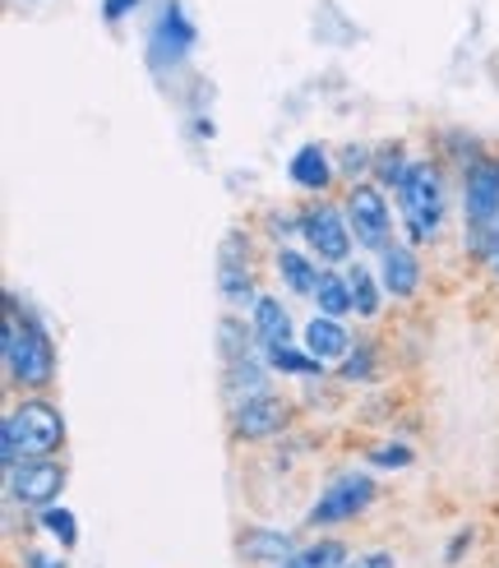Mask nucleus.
<instances>
[{
  "label": "nucleus",
  "mask_w": 499,
  "mask_h": 568,
  "mask_svg": "<svg viewBox=\"0 0 499 568\" xmlns=\"http://www.w3.org/2000/svg\"><path fill=\"white\" fill-rule=\"evenodd\" d=\"M370 458H375L379 467H407V463H411V453H407L403 444H384V448L370 453Z\"/></svg>",
  "instance_id": "nucleus-23"
},
{
  "label": "nucleus",
  "mask_w": 499,
  "mask_h": 568,
  "mask_svg": "<svg viewBox=\"0 0 499 568\" xmlns=\"http://www.w3.org/2000/svg\"><path fill=\"white\" fill-rule=\"evenodd\" d=\"M241 555H245V564H255V568H283L296 550H292V536H287V531L249 527V531L241 536Z\"/></svg>",
  "instance_id": "nucleus-10"
},
{
  "label": "nucleus",
  "mask_w": 499,
  "mask_h": 568,
  "mask_svg": "<svg viewBox=\"0 0 499 568\" xmlns=\"http://www.w3.org/2000/svg\"><path fill=\"white\" fill-rule=\"evenodd\" d=\"M495 268H499V241H495Z\"/></svg>",
  "instance_id": "nucleus-27"
},
{
  "label": "nucleus",
  "mask_w": 499,
  "mask_h": 568,
  "mask_svg": "<svg viewBox=\"0 0 499 568\" xmlns=\"http://www.w3.org/2000/svg\"><path fill=\"white\" fill-rule=\"evenodd\" d=\"M283 568H347V546H343V541L305 546V550H296Z\"/></svg>",
  "instance_id": "nucleus-17"
},
{
  "label": "nucleus",
  "mask_w": 499,
  "mask_h": 568,
  "mask_svg": "<svg viewBox=\"0 0 499 568\" xmlns=\"http://www.w3.org/2000/svg\"><path fill=\"white\" fill-rule=\"evenodd\" d=\"M370 499H375V480L370 476H356V471H347V476H338L333 486L319 495V504L310 508V527H333V523H347V518H356L360 508H370Z\"/></svg>",
  "instance_id": "nucleus-5"
},
{
  "label": "nucleus",
  "mask_w": 499,
  "mask_h": 568,
  "mask_svg": "<svg viewBox=\"0 0 499 568\" xmlns=\"http://www.w3.org/2000/svg\"><path fill=\"white\" fill-rule=\"evenodd\" d=\"M42 527H47V536H55L61 546H74V541H79V523H74L70 508H61V504L42 508Z\"/></svg>",
  "instance_id": "nucleus-20"
},
{
  "label": "nucleus",
  "mask_w": 499,
  "mask_h": 568,
  "mask_svg": "<svg viewBox=\"0 0 499 568\" xmlns=\"http://www.w3.org/2000/svg\"><path fill=\"white\" fill-rule=\"evenodd\" d=\"M379 264H384V292H388V296H411L416 287H421V264H416L411 250L388 245V250L379 254Z\"/></svg>",
  "instance_id": "nucleus-11"
},
{
  "label": "nucleus",
  "mask_w": 499,
  "mask_h": 568,
  "mask_svg": "<svg viewBox=\"0 0 499 568\" xmlns=\"http://www.w3.org/2000/svg\"><path fill=\"white\" fill-rule=\"evenodd\" d=\"M347 347H352V337H347L343 320H324V315H315L310 324H305V352H310L315 361H338Z\"/></svg>",
  "instance_id": "nucleus-12"
},
{
  "label": "nucleus",
  "mask_w": 499,
  "mask_h": 568,
  "mask_svg": "<svg viewBox=\"0 0 499 568\" xmlns=\"http://www.w3.org/2000/svg\"><path fill=\"white\" fill-rule=\"evenodd\" d=\"M277 273H283L287 287L301 292V296H315V292H319V277H324V273H315V264L305 260V254H296V250H277Z\"/></svg>",
  "instance_id": "nucleus-15"
},
{
  "label": "nucleus",
  "mask_w": 499,
  "mask_h": 568,
  "mask_svg": "<svg viewBox=\"0 0 499 568\" xmlns=\"http://www.w3.org/2000/svg\"><path fill=\"white\" fill-rule=\"evenodd\" d=\"M301 236L310 241V250L319 254V260H328V264H338V260H347V254H352L347 222H343L338 209H328V204H319V209H310L301 217Z\"/></svg>",
  "instance_id": "nucleus-8"
},
{
  "label": "nucleus",
  "mask_w": 499,
  "mask_h": 568,
  "mask_svg": "<svg viewBox=\"0 0 499 568\" xmlns=\"http://www.w3.org/2000/svg\"><path fill=\"white\" fill-rule=\"evenodd\" d=\"M255 333H259L264 352L287 347V337H292V320H287V310L277 305L273 296H259V301H255Z\"/></svg>",
  "instance_id": "nucleus-14"
},
{
  "label": "nucleus",
  "mask_w": 499,
  "mask_h": 568,
  "mask_svg": "<svg viewBox=\"0 0 499 568\" xmlns=\"http://www.w3.org/2000/svg\"><path fill=\"white\" fill-rule=\"evenodd\" d=\"M462 213H467V226H471V241L486 245L490 226L499 222V162H477L467 172Z\"/></svg>",
  "instance_id": "nucleus-4"
},
{
  "label": "nucleus",
  "mask_w": 499,
  "mask_h": 568,
  "mask_svg": "<svg viewBox=\"0 0 499 568\" xmlns=\"http://www.w3.org/2000/svg\"><path fill=\"white\" fill-rule=\"evenodd\" d=\"M292 181L301 185V190H310V194H319V190H328V181H333V166H328V153L319 149V144H305L296 158H292Z\"/></svg>",
  "instance_id": "nucleus-13"
},
{
  "label": "nucleus",
  "mask_w": 499,
  "mask_h": 568,
  "mask_svg": "<svg viewBox=\"0 0 499 568\" xmlns=\"http://www.w3.org/2000/svg\"><path fill=\"white\" fill-rule=\"evenodd\" d=\"M23 564H28V568H65L61 559H51V555H38V550H28V555H23Z\"/></svg>",
  "instance_id": "nucleus-26"
},
{
  "label": "nucleus",
  "mask_w": 499,
  "mask_h": 568,
  "mask_svg": "<svg viewBox=\"0 0 499 568\" xmlns=\"http://www.w3.org/2000/svg\"><path fill=\"white\" fill-rule=\"evenodd\" d=\"M166 42H172V55H185V47L194 42V28L181 19V10H166V19L157 23V38H153V51L166 55Z\"/></svg>",
  "instance_id": "nucleus-19"
},
{
  "label": "nucleus",
  "mask_w": 499,
  "mask_h": 568,
  "mask_svg": "<svg viewBox=\"0 0 499 568\" xmlns=\"http://www.w3.org/2000/svg\"><path fill=\"white\" fill-rule=\"evenodd\" d=\"M315 305H319V315L324 320H343V315H352V287H347V277H338V273H324L319 277V292H315Z\"/></svg>",
  "instance_id": "nucleus-16"
},
{
  "label": "nucleus",
  "mask_w": 499,
  "mask_h": 568,
  "mask_svg": "<svg viewBox=\"0 0 499 568\" xmlns=\"http://www.w3.org/2000/svg\"><path fill=\"white\" fill-rule=\"evenodd\" d=\"M403 194V217H407V232L411 241H435L439 232V217H444V190H439V176L430 172L426 162H411L407 176L398 185Z\"/></svg>",
  "instance_id": "nucleus-3"
},
{
  "label": "nucleus",
  "mask_w": 499,
  "mask_h": 568,
  "mask_svg": "<svg viewBox=\"0 0 499 568\" xmlns=\"http://www.w3.org/2000/svg\"><path fill=\"white\" fill-rule=\"evenodd\" d=\"M222 343H227V347H222V352H227V361L236 365L241 356H245V333L232 324V320H222Z\"/></svg>",
  "instance_id": "nucleus-22"
},
{
  "label": "nucleus",
  "mask_w": 499,
  "mask_h": 568,
  "mask_svg": "<svg viewBox=\"0 0 499 568\" xmlns=\"http://www.w3.org/2000/svg\"><path fill=\"white\" fill-rule=\"evenodd\" d=\"M347 287H352V305H356V315H379V282L370 268H347Z\"/></svg>",
  "instance_id": "nucleus-18"
},
{
  "label": "nucleus",
  "mask_w": 499,
  "mask_h": 568,
  "mask_svg": "<svg viewBox=\"0 0 499 568\" xmlns=\"http://www.w3.org/2000/svg\"><path fill=\"white\" fill-rule=\"evenodd\" d=\"M6 375L14 388H47L55 375V352H51V337L23 320L14 301H10V315H6Z\"/></svg>",
  "instance_id": "nucleus-2"
},
{
  "label": "nucleus",
  "mask_w": 499,
  "mask_h": 568,
  "mask_svg": "<svg viewBox=\"0 0 499 568\" xmlns=\"http://www.w3.org/2000/svg\"><path fill=\"white\" fill-rule=\"evenodd\" d=\"M61 490H65V467L51 463V458L23 463V467L10 471V499L23 504V508H51Z\"/></svg>",
  "instance_id": "nucleus-6"
},
{
  "label": "nucleus",
  "mask_w": 499,
  "mask_h": 568,
  "mask_svg": "<svg viewBox=\"0 0 499 568\" xmlns=\"http://www.w3.org/2000/svg\"><path fill=\"white\" fill-rule=\"evenodd\" d=\"M347 222H352L356 241L366 250H379V254L388 250V204H384L379 190L352 185V194H347Z\"/></svg>",
  "instance_id": "nucleus-7"
},
{
  "label": "nucleus",
  "mask_w": 499,
  "mask_h": 568,
  "mask_svg": "<svg viewBox=\"0 0 499 568\" xmlns=\"http://www.w3.org/2000/svg\"><path fill=\"white\" fill-rule=\"evenodd\" d=\"M130 6H139V0H102V14L111 19V23H116V19H125V10Z\"/></svg>",
  "instance_id": "nucleus-25"
},
{
  "label": "nucleus",
  "mask_w": 499,
  "mask_h": 568,
  "mask_svg": "<svg viewBox=\"0 0 499 568\" xmlns=\"http://www.w3.org/2000/svg\"><path fill=\"white\" fill-rule=\"evenodd\" d=\"M347 568H398V559L388 555V550H370V555H356V559H347Z\"/></svg>",
  "instance_id": "nucleus-24"
},
{
  "label": "nucleus",
  "mask_w": 499,
  "mask_h": 568,
  "mask_svg": "<svg viewBox=\"0 0 499 568\" xmlns=\"http://www.w3.org/2000/svg\"><path fill=\"white\" fill-rule=\"evenodd\" d=\"M65 439V420L51 403L42 397H28L19 403L6 420H0V458H6V471L23 467V463H42L51 458Z\"/></svg>",
  "instance_id": "nucleus-1"
},
{
  "label": "nucleus",
  "mask_w": 499,
  "mask_h": 568,
  "mask_svg": "<svg viewBox=\"0 0 499 568\" xmlns=\"http://www.w3.org/2000/svg\"><path fill=\"white\" fill-rule=\"evenodd\" d=\"M283 420H287V407L277 403L273 393L245 397V403L236 407V416H232V425H236L241 439H264V435H273V430H283Z\"/></svg>",
  "instance_id": "nucleus-9"
},
{
  "label": "nucleus",
  "mask_w": 499,
  "mask_h": 568,
  "mask_svg": "<svg viewBox=\"0 0 499 568\" xmlns=\"http://www.w3.org/2000/svg\"><path fill=\"white\" fill-rule=\"evenodd\" d=\"M264 356H268L273 371H287V375H319V365H324V361L301 356V352H292V347H273V352H264Z\"/></svg>",
  "instance_id": "nucleus-21"
}]
</instances>
